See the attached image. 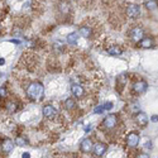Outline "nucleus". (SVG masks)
I'll use <instances>...</instances> for the list:
<instances>
[{
  "mask_svg": "<svg viewBox=\"0 0 158 158\" xmlns=\"http://www.w3.org/2000/svg\"><path fill=\"white\" fill-rule=\"evenodd\" d=\"M4 98H6V87L2 86L0 87V99H4Z\"/></svg>",
  "mask_w": 158,
  "mask_h": 158,
  "instance_id": "nucleus-20",
  "label": "nucleus"
},
{
  "mask_svg": "<svg viewBox=\"0 0 158 158\" xmlns=\"http://www.w3.org/2000/svg\"><path fill=\"white\" fill-rule=\"evenodd\" d=\"M139 140H140V135L137 133V131H130V133L127 135V144L130 148L138 147Z\"/></svg>",
  "mask_w": 158,
  "mask_h": 158,
  "instance_id": "nucleus-3",
  "label": "nucleus"
},
{
  "mask_svg": "<svg viewBox=\"0 0 158 158\" xmlns=\"http://www.w3.org/2000/svg\"><path fill=\"white\" fill-rule=\"evenodd\" d=\"M138 46L140 48H143V49H148V48H152L154 46V41H153V38L144 35V38L142 39V41L138 42Z\"/></svg>",
  "mask_w": 158,
  "mask_h": 158,
  "instance_id": "nucleus-12",
  "label": "nucleus"
},
{
  "mask_svg": "<svg viewBox=\"0 0 158 158\" xmlns=\"http://www.w3.org/2000/svg\"><path fill=\"white\" fill-rule=\"evenodd\" d=\"M105 111V109H104V105H99V106L94 110V113H96V114H101V113H104Z\"/></svg>",
  "mask_w": 158,
  "mask_h": 158,
  "instance_id": "nucleus-22",
  "label": "nucleus"
},
{
  "mask_svg": "<svg viewBox=\"0 0 158 158\" xmlns=\"http://www.w3.org/2000/svg\"><path fill=\"white\" fill-rule=\"evenodd\" d=\"M44 94V87L41 82L34 81L31 82L27 87V95L31 100H41Z\"/></svg>",
  "mask_w": 158,
  "mask_h": 158,
  "instance_id": "nucleus-1",
  "label": "nucleus"
},
{
  "mask_svg": "<svg viewBox=\"0 0 158 158\" xmlns=\"http://www.w3.org/2000/svg\"><path fill=\"white\" fill-rule=\"evenodd\" d=\"M6 108H8V111H9V113H13V111L17 110V104H15V102H9V104L6 105Z\"/></svg>",
  "mask_w": 158,
  "mask_h": 158,
  "instance_id": "nucleus-19",
  "label": "nucleus"
},
{
  "mask_svg": "<svg viewBox=\"0 0 158 158\" xmlns=\"http://www.w3.org/2000/svg\"><path fill=\"white\" fill-rule=\"evenodd\" d=\"M15 143H17V146H25V144H27L28 142H27V140H24L23 138H17Z\"/></svg>",
  "mask_w": 158,
  "mask_h": 158,
  "instance_id": "nucleus-21",
  "label": "nucleus"
},
{
  "mask_svg": "<svg viewBox=\"0 0 158 158\" xmlns=\"http://www.w3.org/2000/svg\"><path fill=\"white\" fill-rule=\"evenodd\" d=\"M130 38H131V41H134V42H140L142 39L144 38V31L140 28V27H134L133 29L130 31Z\"/></svg>",
  "mask_w": 158,
  "mask_h": 158,
  "instance_id": "nucleus-6",
  "label": "nucleus"
},
{
  "mask_svg": "<svg viewBox=\"0 0 158 158\" xmlns=\"http://www.w3.org/2000/svg\"><path fill=\"white\" fill-rule=\"evenodd\" d=\"M78 34L84 38H90L91 34H93V31H91V28L87 27V25H82V27L78 29Z\"/></svg>",
  "mask_w": 158,
  "mask_h": 158,
  "instance_id": "nucleus-14",
  "label": "nucleus"
},
{
  "mask_svg": "<svg viewBox=\"0 0 158 158\" xmlns=\"http://www.w3.org/2000/svg\"><path fill=\"white\" fill-rule=\"evenodd\" d=\"M80 148L84 153H90L93 152V148H94V144H93V140H91L90 138H85L81 144H80Z\"/></svg>",
  "mask_w": 158,
  "mask_h": 158,
  "instance_id": "nucleus-10",
  "label": "nucleus"
},
{
  "mask_svg": "<svg viewBox=\"0 0 158 158\" xmlns=\"http://www.w3.org/2000/svg\"><path fill=\"white\" fill-rule=\"evenodd\" d=\"M137 158H149V156H148L147 153H144V152H142V153H139V154L137 156Z\"/></svg>",
  "mask_w": 158,
  "mask_h": 158,
  "instance_id": "nucleus-24",
  "label": "nucleus"
},
{
  "mask_svg": "<svg viewBox=\"0 0 158 158\" xmlns=\"http://www.w3.org/2000/svg\"><path fill=\"white\" fill-rule=\"evenodd\" d=\"M71 93H72V95H73L75 98L80 99V98H82V96L85 95V90H84V87H82L81 85L73 84V85L71 86Z\"/></svg>",
  "mask_w": 158,
  "mask_h": 158,
  "instance_id": "nucleus-11",
  "label": "nucleus"
},
{
  "mask_svg": "<svg viewBox=\"0 0 158 158\" xmlns=\"http://www.w3.org/2000/svg\"><path fill=\"white\" fill-rule=\"evenodd\" d=\"M106 148L108 146L105 143H101V142H98L96 144H94V148H93V153L95 157H101L105 152H106Z\"/></svg>",
  "mask_w": 158,
  "mask_h": 158,
  "instance_id": "nucleus-7",
  "label": "nucleus"
},
{
  "mask_svg": "<svg viewBox=\"0 0 158 158\" xmlns=\"http://www.w3.org/2000/svg\"><path fill=\"white\" fill-rule=\"evenodd\" d=\"M77 38H78V34L77 32H72L67 35V43L69 44H76L77 43Z\"/></svg>",
  "mask_w": 158,
  "mask_h": 158,
  "instance_id": "nucleus-17",
  "label": "nucleus"
},
{
  "mask_svg": "<svg viewBox=\"0 0 158 158\" xmlns=\"http://www.w3.org/2000/svg\"><path fill=\"white\" fill-rule=\"evenodd\" d=\"M104 109H105V110L113 109V102H110V101H109V102H105V104H104Z\"/></svg>",
  "mask_w": 158,
  "mask_h": 158,
  "instance_id": "nucleus-23",
  "label": "nucleus"
},
{
  "mask_svg": "<svg viewBox=\"0 0 158 158\" xmlns=\"http://www.w3.org/2000/svg\"><path fill=\"white\" fill-rule=\"evenodd\" d=\"M148 89V84L147 81L144 80H138L134 85H133V91L137 94V95H140V94H144Z\"/></svg>",
  "mask_w": 158,
  "mask_h": 158,
  "instance_id": "nucleus-5",
  "label": "nucleus"
},
{
  "mask_svg": "<svg viewBox=\"0 0 158 158\" xmlns=\"http://www.w3.org/2000/svg\"><path fill=\"white\" fill-rule=\"evenodd\" d=\"M148 116H147V114L146 113H143V111H138L137 114H135V122H137V124L139 125V127H146L147 124H148Z\"/></svg>",
  "mask_w": 158,
  "mask_h": 158,
  "instance_id": "nucleus-9",
  "label": "nucleus"
},
{
  "mask_svg": "<svg viewBox=\"0 0 158 158\" xmlns=\"http://www.w3.org/2000/svg\"><path fill=\"white\" fill-rule=\"evenodd\" d=\"M64 108L66 109H69V110H71V109H75L76 108V101L73 100V99H67L64 101Z\"/></svg>",
  "mask_w": 158,
  "mask_h": 158,
  "instance_id": "nucleus-18",
  "label": "nucleus"
},
{
  "mask_svg": "<svg viewBox=\"0 0 158 158\" xmlns=\"http://www.w3.org/2000/svg\"><path fill=\"white\" fill-rule=\"evenodd\" d=\"M42 113H43V116H44V118H48V119H52V118H55L56 114H57L56 108L53 106V105H49V104L44 105Z\"/></svg>",
  "mask_w": 158,
  "mask_h": 158,
  "instance_id": "nucleus-8",
  "label": "nucleus"
},
{
  "mask_svg": "<svg viewBox=\"0 0 158 158\" xmlns=\"http://www.w3.org/2000/svg\"><path fill=\"white\" fill-rule=\"evenodd\" d=\"M102 128L105 130H113L118 125V115L116 114H109L104 118V120L101 123Z\"/></svg>",
  "mask_w": 158,
  "mask_h": 158,
  "instance_id": "nucleus-2",
  "label": "nucleus"
},
{
  "mask_svg": "<svg viewBox=\"0 0 158 158\" xmlns=\"http://www.w3.org/2000/svg\"><path fill=\"white\" fill-rule=\"evenodd\" d=\"M151 122H153V123H157V122H158V115H153V116L151 118Z\"/></svg>",
  "mask_w": 158,
  "mask_h": 158,
  "instance_id": "nucleus-25",
  "label": "nucleus"
},
{
  "mask_svg": "<svg viewBox=\"0 0 158 158\" xmlns=\"http://www.w3.org/2000/svg\"><path fill=\"white\" fill-rule=\"evenodd\" d=\"M13 148H14V143H13L10 139H4L2 142V149H3V152L9 153V152L13 151Z\"/></svg>",
  "mask_w": 158,
  "mask_h": 158,
  "instance_id": "nucleus-13",
  "label": "nucleus"
},
{
  "mask_svg": "<svg viewBox=\"0 0 158 158\" xmlns=\"http://www.w3.org/2000/svg\"><path fill=\"white\" fill-rule=\"evenodd\" d=\"M23 158H31V154L28 152H24L23 153Z\"/></svg>",
  "mask_w": 158,
  "mask_h": 158,
  "instance_id": "nucleus-26",
  "label": "nucleus"
},
{
  "mask_svg": "<svg viewBox=\"0 0 158 158\" xmlns=\"http://www.w3.org/2000/svg\"><path fill=\"white\" fill-rule=\"evenodd\" d=\"M108 53L110 56H120L123 53V51L120 47H118V46H111L109 49H108Z\"/></svg>",
  "mask_w": 158,
  "mask_h": 158,
  "instance_id": "nucleus-15",
  "label": "nucleus"
},
{
  "mask_svg": "<svg viewBox=\"0 0 158 158\" xmlns=\"http://www.w3.org/2000/svg\"><path fill=\"white\" fill-rule=\"evenodd\" d=\"M127 15L130 19H137L140 15V6L138 4H129L127 6Z\"/></svg>",
  "mask_w": 158,
  "mask_h": 158,
  "instance_id": "nucleus-4",
  "label": "nucleus"
},
{
  "mask_svg": "<svg viewBox=\"0 0 158 158\" xmlns=\"http://www.w3.org/2000/svg\"><path fill=\"white\" fill-rule=\"evenodd\" d=\"M144 8L147 10H156L158 8V2L157 0H148V2L144 3Z\"/></svg>",
  "mask_w": 158,
  "mask_h": 158,
  "instance_id": "nucleus-16",
  "label": "nucleus"
}]
</instances>
